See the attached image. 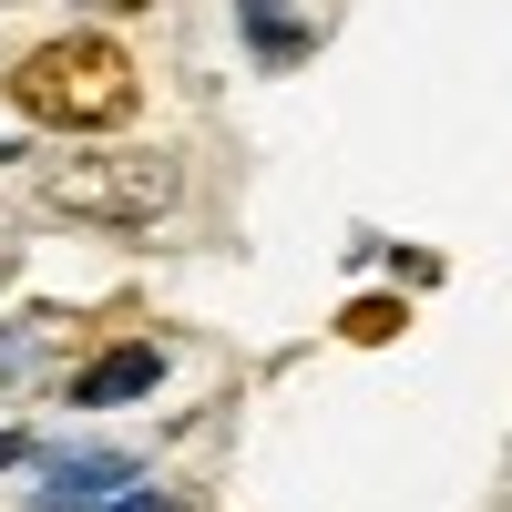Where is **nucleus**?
<instances>
[{
  "instance_id": "1",
  "label": "nucleus",
  "mask_w": 512,
  "mask_h": 512,
  "mask_svg": "<svg viewBox=\"0 0 512 512\" xmlns=\"http://www.w3.org/2000/svg\"><path fill=\"white\" fill-rule=\"evenodd\" d=\"M0 93H11V113L41 123V134H113V123H134L144 72H134V52H123L113 31H52V41H31V52L0 72Z\"/></svg>"
},
{
  "instance_id": "2",
  "label": "nucleus",
  "mask_w": 512,
  "mask_h": 512,
  "mask_svg": "<svg viewBox=\"0 0 512 512\" xmlns=\"http://www.w3.org/2000/svg\"><path fill=\"white\" fill-rule=\"evenodd\" d=\"M41 205L72 226H103V236H144L185 205V164L164 144H103V154H62L41 164Z\"/></svg>"
},
{
  "instance_id": "3",
  "label": "nucleus",
  "mask_w": 512,
  "mask_h": 512,
  "mask_svg": "<svg viewBox=\"0 0 512 512\" xmlns=\"http://www.w3.org/2000/svg\"><path fill=\"white\" fill-rule=\"evenodd\" d=\"M154 379H164V349H154V338H134V349H103L93 369H82L72 400H82V410H123V400H144Z\"/></svg>"
},
{
  "instance_id": "4",
  "label": "nucleus",
  "mask_w": 512,
  "mask_h": 512,
  "mask_svg": "<svg viewBox=\"0 0 512 512\" xmlns=\"http://www.w3.org/2000/svg\"><path fill=\"white\" fill-rule=\"evenodd\" d=\"M400 318H410L400 297H359V308L338 318V338H359V349H369V338H400Z\"/></svg>"
},
{
  "instance_id": "5",
  "label": "nucleus",
  "mask_w": 512,
  "mask_h": 512,
  "mask_svg": "<svg viewBox=\"0 0 512 512\" xmlns=\"http://www.w3.org/2000/svg\"><path fill=\"white\" fill-rule=\"evenodd\" d=\"M103 512H185L175 492H123V502H103Z\"/></svg>"
},
{
  "instance_id": "6",
  "label": "nucleus",
  "mask_w": 512,
  "mask_h": 512,
  "mask_svg": "<svg viewBox=\"0 0 512 512\" xmlns=\"http://www.w3.org/2000/svg\"><path fill=\"white\" fill-rule=\"evenodd\" d=\"M31 461V431H0V472H21Z\"/></svg>"
},
{
  "instance_id": "7",
  "label": "nucleus",
  "mask_w": 512,
  "mask_h": 512,
  "mask_svg": "<svg viewBox=\"0 0 512 512\" xmlns=\"http://www.w3.org/2000/svg\"><path fill=\"white\" fill-rule=\"evenodd\" d=\"M82 11H154V0H82Z\"/></svg>"
}]
</instances>
